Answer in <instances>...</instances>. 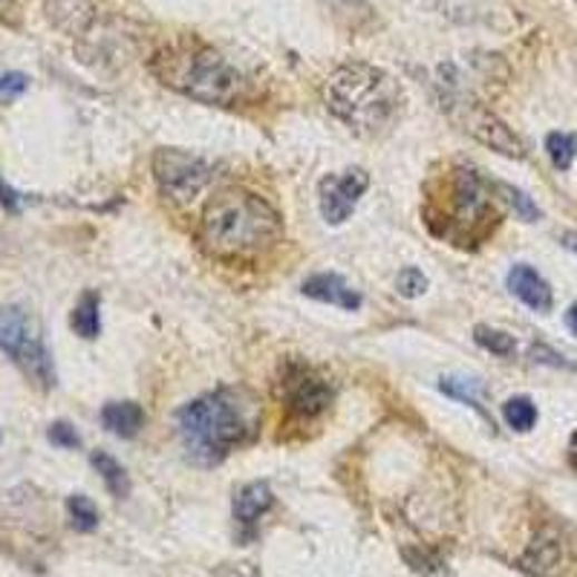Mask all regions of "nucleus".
Here are the masks:
<instances>
[{
  "label": "nucleus",
  "mask_w": 577,
  "mask_h": 577,
  "mask_svg": "<svg viewBox=\"0 0 577 577\" xmlns=\"http://www.w3.org/2000/svg\"><path fill=\"white\" fill-rule=\"evenodd\" d=\"M324 101L355 134L379 136L402 119L404 87L381 67L352 61L326 78Z\"/></svg>",
  "instance_id": "nucleus-1"
},
{
  "label": "nucleus",
  "mask_w": 577,
  "mask_h": 577,
  "mask_svg": "<svg viewBox=\"0 0 577 577\" xmlns=\"http://www.w3.org/2000/svg\"><path fill=\"white\" fill-rule=\"evenodd\" d=\"M254 402L243 390H214L176 413V428L188 457L199 464H217L232 448L252 437Z\"/></svg>",
  "instance_id": "nucleus-2"
},
{
  "label": "nucleus",
  "mask_w": 577,
  "mask_h": 577,
  "mask_svg": "<svg viewBox=\"0 0 577 577\" xmlns=\"http://www.w3.org/2000/svg\"><path fill=\"white\" fill-rule=\"evenodd\" d=\"M203 243L214 257H248L283 237V219L263 197L248 190H223L203 214Z\"/></svg>",
  "instance_id": "nucleus-3"
},
{
  "label": "nucleus",
  "mask_w": 577,
  "mask_h": 577,
  "mask_svg": "<svg viewBox=\"0 0 577 577\" xmlns=\"http://www.w3.org/2000/svg\"><path fill=\"white\" fill-rule=\"evenodd\" d=\"M150 70L165 87L205 105H234L246 87L243 76L217 50L194 41L163 50L150 61Z\"/></svg>",
  "instance_id": "nucleus-4"
},
{
  "label": "nucleus",
  "mask_w": 577,
  "mask_h": 577,
  "mask_svg": "<svg viewBox=\"0 0 577 577\" xmlns=\"http://www.w3.org/2000/svg\"><path fill=\"white\" fill-rule=\"evenodd\" d=\"M448 228L442 234L462 239V246L477 243L493 223V203L486 179L473 168H457L448 183Z\"/></svg>",
  "instance_id": "nucleus-5"
},
{
  "label": "nucleus",
  "mask_w": 577,
  "mask_h": 577,
  "mask_svg": "<svg viewBox=\"0 0 577 577\" xmlns=\"http://www.w3.org/2000/svg\"><path fill=\"white\" fill-rule=\"evenodd\" d=\"M0 350L7 352L14 364L21 366L29 379H36L41 388L56 384V366L50 350L43 344L41 330L23 306H3L0 310Z\"/></svg>",
  "instance_id": "nucleus-6"
},
{
  "label": "nucleus",
  "mask_w": 577,
  "mask_h": 577,
  "mask_svg": "<svg viewBox=\"0 0 577 577\" xmlns=\"http://www.w3.org/2000/svg\"><path fill=\"white\" fill-rule=\"evenodd\" d=\"M154 176L159 190L174 203H190L212 183L214 168L203 156H194L188 150L163 148L154 154Z\"/></svg>",
  "instance_id": "nucleus-7"
},
{
  "label": "nucleus",
  "mask_w": 577,
  "mask_h": 577,
  "mask_svg": "<svg viewBox=\"0 0 577 577\" xmlns=\"http://www.w3.org/2000/svg\"><path fill=\"white\" fill-rule=\"evenodd\" d=\"M277 399L295 415L315 419L324 413L332 402V388L324 375H317L312 366L286 364L277 379Z\"/></svg>",
  "instance_id": "nucleus-8"
},
{
  "label": "nucleus",
  "mask_w": 577,
  "mask_h": 577,
  "mask_svg": "<svg viewBox=\"0 0 577 577\" xmlns=\"http://www.w3.org/2000/svg\"><path fill=\"white\" fill-rule=\"evenodd\" d=\"M370 188V176L361 168H350L344 174H330L317 185V203L326 226H344L352 212L359 208L364 190Z\"/></svg>",
  "instance_id": "nucleus-9"
},
{
  "label": "nucleus",
  "mask_w": 577,
  "mask_h": 577,
  "mask_svg": "<svg viewBox=\"0 0 577 577\" xmlns=\"http://www.w3.org/2000/svg\"><path fill=\"white\" fill-rule=\"evenodd\" d=\"M464 130L473 136L477 141H482L486 148L497 150L502 156H511V159H526V145H522L520 136L511 130L502 119H497L493 114L477 107L468 121H464Z\"/></svg>",
  "instance_id": "nucleus-10"
},
{
  "label": "nucleus",
  "mask_w": 577,
  "mask_h": 577,
  "mask_svg": "<svg viewBox=\"0 0 577 577\" xmlns=\"http://www.w3.org/2000/svg\"><path fill=\"white\" fill-rule=\"evenodd\" d=\"M517 566L531 577H560V571L566 569L564 540L555 531H540Z\"/></svg>",
  "instance_id": "nucleus-11"
},
{
  "label": "nucleus",
  "mask_w": 577,
  "mask_h": 577,
  "mask_svg": "<svg viewBox=\"0 0 577 577\" xmlns=\"http://www.w3.org/2000/svg\"><path fill=\"white\" fill-rule=\"evenodd\" d=\"M301 292L306 297H312V301L330 303V306H339V310H346V312L361 310V303H364L359 292H355L344 277L335 275V272H321V275L306 277Z\"/></svg>",
  "instance_id": "nucleus-12"
},
{
  "label": "nucleus",
  "mask_w": 577,
  "mask_h": 577,
  "mask_svg": "<svg viewBox=\"0 0 577 577\" xmlns=\"http://www.w3.org/2000/svg\"><path fill=\"white\" fill-rule=\"evenodd\" d=\"M508 288H511V295H515L517 301H522L528 310L535 312H549L551 303H555L549 281H546L537 268L528 266V263H517V266L508 272Z\"/></svg>",
  "instance_id": "nucleus-13"
},
{
  "label": "nucleus",
  "mask_w": 577,
  "mask_h": 577,
  "mask_svg": "<svg viewBox=\"0 0 577 577\" xmlns=\"http://www.w3.org/2000/svg\"><path fill=\"white\" fill-rule=\"evenodd\" d=\"M275 506V493L268 488V482H252V486H243L234 497V520L237 526L252 535L254 526L261 522V517L266 515L268 508Z\"/></svg>",
  "instance_id": "nucleus-14"
},
{
  "label": "nucleus",
  "mask_w": 577,
  "mask_h": 577,
  "mask_svg": "<svg viewBox=\"0 0 577 577\" xmlns=\"http://www.w3.org/2000/svg\"><path fill=\"white\" fill-rule=\"evenodd\" d=\"M101 424H105L114 437L134 439L139 437L141 424H145V410L136 402H110L101 410Z\"/></svg>",
  "instance_id": "nucleus-15"
},
{
  "label": "nucleus",
  "mask_w": 577,
  "mask_h": 577,
  "mask_svg": "<svg viewBox=\"0 0 577 577\" xmlns=\"http://www.w3.org/2000/svg\"><path fill=\"white\" fill-rule=\"evenodd\" d=\"M101 297L99 292H85V295L78 297L76 310H72L70 317V326L76 330V335L81 339L92 341L99 339L101 332Z\"/></svg>",
  "instance_id": "nucleus-16"
},
{
  "label": "nucleus",
  "mask_w": 577,
  "mask_h": 577,
  "mask_svg": "<svg viewBox=\"0 0 577 577\" xmlns=\"http://www.w3.org/2000/svg\"><path fill=\"white\" fill-rule=\"evenodd\" d=\"M90 462H92V468L101 473V479H105L107 491L114 493L116 500H125L127 493H130V477H127L125 468H121V464L105 451L92 453Z\"/></svg>",
  "instance_id": "nucleus-17"
},
{
  "label": "nucleus",
  "mask_w": 577,
  "mask_h": 577,
  "mask_svg": "<svg viewBox=\"0 0 577 577\" xmlns=\"http://www.w3.org/2000/svg\"><path fill=\"white\" fill-rule=\"evenodd\" d=\"M50 18L61 29L76 32L92 18L90 0H50Z\"/></svg>",
  "instance_id": "nucleus-18"
},
{
  "label": "nucleus",
  "mask_w": 577,
  "mask_h": 577,
  "mask_svg": "<svg viewBox=\"0 0 577 577\" xmlns=\"http://www.w3.org/2000/svg\"><path fill=\"white\" fill-rule=\"evenodd\" d=\"M502 419H506L508 428L517 430V433H528V430L537 424L535 402H531L528 395H515V399H508V402L502 404Z\"/></svg>",
  "instance_id": "nucleus-19"
},
{
  "label": "nucleus",
  "mask_w": 577,
  "mask_h": 577,
  "mask_svg": "<svg viewBox=\"0 0 577 577\" xmlns=\"http://www.w3.org/2000/svg\"><path fill=\"white\" fill-rule=\"evenodd\" d=\"M439 390L444 395H451L457 402L471 404L473 410L482 413V384L477 379H462V375H448V379L439 381Z\"/></svg>",
  "instance_id": "nucleus-20"
},
{
  "label": "nucleus",
  "mask_w": 577,
  "mask_h": 577,
  "mask_svg": "<svg viewBox=\"0 0 577 577\" xmlns=\"http://www.w3.org/2000/svg\"><path fill=\"white\" fill-rule=\"evenodd\" d=\"M546 154L557 170H569L577 156V136L555 130V134L546 136Z\"/></svg>",
  "instance_id": "nucleus-21"
},
{
  "label": "nucleus",
  "mask_w": 577,
  "mask_h": 577,
  "mask_svg": "<svg viewBox=\"0 0 577 577\" xmlns=\"http://www.w3.org/2000/svg\"><path fill=\"white\" fill-rule=\"evenodd\" d=\"M473 341H477L482 350L500 355V359H508V355H515L517 352L515 335H508V332L493 330V326H486V324H479L477 330H473Z\"/></svg>",
  "instance_id": "nucleus-22"
},
{
  "label": "nucleus",
  "mask_w": 577,
  "mask_h": 577,
  "mask_svg": "<svg viewBox=\"0 0 577 577\" xmlns=\"http://www.w3.org/2000/svg\"><path fill=\"white\" fill-rule=\"evenodd\" d=\"M491 188L500 194L502 199H506L511 208H515V214L520 219H526V223H537L540 219V208L535 205V199L528 197L526 190L515 188V185H506V183H491Z\"/></svg>",
  "instance_id": "nucleus-23"
},
{
  "label": "nucleus",
  "mask_w": 577,
  "mask_h": 577,
  "mask_svg": "<svg viewBox=\"0 0 577 577\" xmlns=\"http://www.w3.org/2000/svg\"><path fill=\"white\" fill-rule=\"evenodd\" d=\"M67 511H70L76 531H92V528L99 526V508L92 506V500L85 497V493H72L70 500H67Z\"/></svg>",
  "instance_id": "nucleus-24"
},
{
  "label": "nucleus",
  "mask_w": 577,
  "mask_h": 577,
  "mask_svg": "<svg viewBox=\"0 0 577 577\" xmlns=\"http://www.w3.org/2000/svg\"><path fill=\"white\" fill-rule=\"evenodd\" d=\"M395 288H399V295L402 297H419L428 292V277L422 275V268L408 266L402 275H399V281H395Z\"/></svg>",
  "instance_id": "nucleus-25"
},
{
  "label": "nucleus",
  "mask_w": 577,
  "mask_h": 577,
  "mask_svg": "<svg viewBox=\"0 0 577 577\" xmlns=\"http://www.w3.org/2000/svg\"><path fill=\"white\" fill-rule=\"evenodd\" d=\"M47 437H50V442L56 444V448H63V451H72V448H78V444H81V437H78V430L72 428L70 422L50 424Z\"/></svg>",
  "instance_id": "nucleus-26"
},
{
  "label": "nucleus",
  "mask_w": 577,
  "mask_h": 577,
  "mask_svg": "<svg viewBox=\"0 0 577 577\" xmlns=\"http://www.w3.org/2000/svg\"><path fill=\"white\" fill-rule=\"evenodd\" d=\"M27 87L29 78L23 76V72H3V76H0V101L18 99Z\"/></svg>",
  "instance_id": "nucleus-27"
},
{
  "label": "nucleus",
  "mask_w": 577,
  "mask_h": 577,
  "mask_svg": "<svg viewBox=\"0 0 577 577\" xmlns=\"http://www.w3.org/2000/svg\"><path fill=\"white\" fill-rule=\"evenodd\" d=\"M0 205H7V208H12V212L18 208V194H14L3 179H0Z\"/></svg>",
  "instance_id": "nucleus-28"
},
{
  "label": "nucleus",
  "mask_w": 577,
  "mask_h": 577,
  "mask_svg": "<svg viewBox=\"0 0 577 577\" xmlns=\"http://www.w3.org/2000/svg\"><path fill=\"white\" fill-rule=\"evenodd\" d=\"M566 326L571 330V335H577V303H571L569 312H566Z\"/></svg>",
  "instance_id": "nucleus-29"
},
{
  "label": "nucleus",
  "mask_w": 577,
  "mask_h": 577,
  "mask_svg": "<svg viewBox=\"0 0 577 577\" xmlns=\"http://www.w3.org/2000/svg\"><path fill=\"white\" fill-rule=\"evenodd\" d=\"M560 243H564V246L569 248V252L577 254V232H566L564 237H560Z\"/></svg>",
  "instance_id": "nucleus-30"
}]
</instances>
